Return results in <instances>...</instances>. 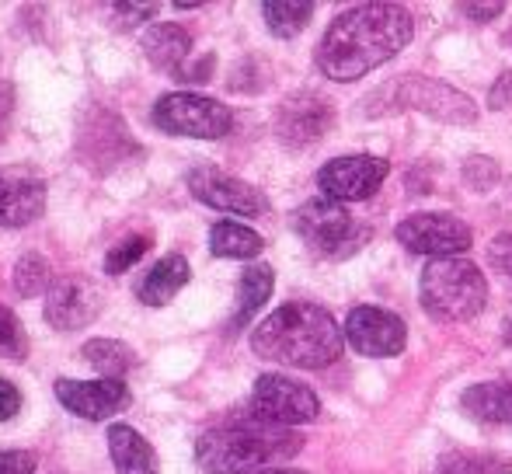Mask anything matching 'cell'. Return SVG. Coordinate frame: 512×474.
I'll return each instance as SVG.
<instances>
[{
  "instance_id": "1",
  "label": "cell",
  "mask_w": 512,
  "mask_h": 474,
  "mask_svg": "<svg viewBox=\"0 0 512 474\" xmlns=\"http://www.w3.org/2000/svg\"><path fill=\"white\" fill-rule=\"evenodd\" d=\"M415 35V21L401 4H359L342 11L317 46V70L331 81H359L394 60Z\"/></svg>"
},
{
  "instance_id": "2",
  "label": "cell",
  "mask_w": 512,
  "mask_h": 474,
  "mask_svg": "<svg viewBox=\"0 0 512 474\" xmlns=\"http://www.w3.org/2000/svg\"><path fill=\"white\" fill-rule=\"evenodd\" d=\"M345 328L321 304L293 300L272 311L251 335V349L262 359L297 370H324L342 356Z\"/></svg>"
},
{
  "instance_id": "3",
  "label": "cell",
  "mask_w": 512,
  "mask_h": 474,
  "mask_svg": "<svg viewBox=\"0 0 512 474\" xmlns=\"http://www.w3.org/2000/svg\"><path fill=\"white\" fill-rule=\"evenodd\" d=\"M304 440L290 429L269 422H234V426L206 429L196 440V461L206 474H258L272 464L293 461Z\"/></svg>"
},
{
  "instance_id": "4",
  "label": "cell",
  "mask_w": 512,
  "mask_h": 474,
  "mask_svg": "<svg viewBox=\"0 0 512 474\" xmlns=\"http://www.w3.org/2000/svg\"><path fill=\"white\" fill-rule=\"evenodd\" d=\"M422 307L436 321L457 325V321H471L485 311L488 304V283L485 272L467 258H436L425 265L422 283Z\"/></svg>"
},
{
  "instance_id": "5",
  "label": "cell",
  "mask_w": 512,
  "mask_h": 474,
  "mask_svg": "<svg viewBox=\"0 0 512 474\" xmlns=\"http://www.w3.org/2000/svg\"><path fill=\"white\" fill-rule=\"evenodd\" d=\"M154 126L171 136H192V140H220L230 133L234 116L223 102L192 91H175V95L157 98L154 105Z\"/></svg>"
},
{
  "instance_id": "6",
  "label": "cell",
  "mask_w": 512,
  "mask_h": 474,
  "mask_svg": "<svg viewBox=\"0 0 512 474\" xmlns=\"http://www.w3.org/2000/svg\"><path fill=\"white\" fill-rule=\"evenodd\" d=\"M373 98H391L387 112L394 109H415L429 112V116L453 122V126H471L478 122V105L464 95V91L450 88L443 81H432V77H405V81L384 84Z\"/></svg>"
},
{
  "instance_id": "7",
  "label": "cell",
  "mask_w": 512,
  "mask_h": 474,
  "mask_svg": "<svg viewBox=\"0 0 512 474\" xmlns=\"http://www.w3.org/2000/svg\"><path fill=\"white\" fill-rule=\"evenodd\" d=\"M293 227L307 241V248H314L317 255H328V258L349 255L366 237V231L352 220V213L342 203L324 196L300 206L297 217H293Z\"/></svg>"
},
{
  "instance_id": "8",
  "label": "cell",
  "mask_w": 512,
  "mask_h": 474,
  "mask_svg": "<svg viewBox=\"0 0 512 474\" xmlns=\"http://www.w3.org/2000/svg\"><path fill=\"white\" fill-rule=\"evenodd\" d=\"M321 412V401L300 380H290L283 373H262L255 380V391H251V415L269 426H304L314 422Z\"/></svg>"
},
{
  "instance_id": "9",
  "label": "cell",
  "mask_w": 512,
  "mask_h": 474,
  "mask_svg": "<svg viewBox=\"0 0 512 474\" xmlns=\"http://www.w3.org/2000/svg\"><path fill=\"white\" fill-rule=\"evenodd\" d=\"M391 175V164L384 157L370 154H349L335 157L317 171V185H321L324 199H335V203H363L373 192L384 185V178Z\"/></svg>"
},
{
  "instance_id": "10",
  "label": "cell",
  "mask_w": 512,
  "mask_h": 474,
  "mask_svg": "<svg viewBox=\"0 0 512 474\" xmlns=\"http://www.w3.org/2000/svg\"><path fill=\"white\" fill-rule=\"evenodd\" d=\"M394 234L408 251L436 258H457L474 241L471 227L464 220L450 217V213H415V217L401 220Z\"/></svg>"
},
{
  "instance_id": "11",
  "label": "cell",
  "mask_w": 512,
  "mask_h": 474,
  "mask_svg": "<svg viewBox=\"0 0 512 474\" xmlns=\"http://www.w3.org/2000/svg\"><path fill=\"white\" fill-rule=\"evenodd\" d=\"M189 192L199 203L213 206L220 213H237V217H265L269 213V199L248 185L244 178H234L220 168H196L189 175Z\"/></svg>"
},
{
  "instance_id": "12",
  "label": "cell",
  "mask_w": 512,
  "mask_h": 474,
  "mask_svg": "<svg viewBox=\"0 0 512 474\" xmlns=\"http://www.w3.org/2000/svg\"><path fill=\"white\" fill-rule=\"evenodd\" d=\"M345 342L359 356L387 359L405 349L408 328L398 314L384 311V307H352L349 318H345Z\"/></svg>"
},
{
  "instance_id": "13",
  "label": "cell",
  "mask_w": 512,
  "mask_h": 474,
  "mask_svg": "<svg viewBox=\"0 0 512 474\" xmlns=\"http://www.w3.org/2000/svg\"><path fill=\"white\" fill-rule=\"evenodd\" d=\"M56 398L77 419L105 422L129 405V387L126 380H115V377H98V380L60 377L56 380Z\"/></svg>"
},
{
  "instance_id": "14",
  "label": "cell",
  "mask_w": 512,
  "mask_h": 474,
  "mask_svg": "<svg viewBox=\"0 0 512 474\" xmlns=\"http://www.w3.org/2000/svg\"><path fill=\"white\" fill-rule=\"evenodd\" d=\"M105 297L98 290L95 279L88 276H70L49 290L46 297V321L56 332H77V328L91 325L102 314Z\"/></svg>"
},
{
  "instance_id": "15",
  "label": "cell",
  "mask_w": 512,
  "mask_h": 474,
  "mask_svg": "<svg viewBox=\"0 0 512 474\" xmlns=\"http://www.w3.org/2000/svg\"><path fill=\"white\" fill-rule=\"evenodd\" d=\"M46 210V182L32 171L0 168V227L18 231L42 217Z\"/></svg>"
},
{
  "instance_id": "16",
  "label": "cell",
  "mask_w": 512,
  "mask_h": 474,
  "mask_svg": "<svg viewBox=\"0 0 512 474\" xmlns=\"http://www.w3.org/2000/svg\"><path fill=\"white\" fill-rule=\"evenodd\" d=\"M328 126H331V105L321 95H310V91L286 98V105L276 116L279 140L293 150H304L310 143H317L328 133Z\"/></svg>"
},
{
  "instance_id": "17",
  "label": "cell",
  "mask_w": 512,
  "mask_h": 474,
  "mask_svg": "<svg viewBox=\"0 0 512 474\" xmlns=\"http://www.w3.org/2000/svg\"><path fill=\"white\" fill-rule=\"evenodd\" d=\"M140 46H143V53H147V60L154 63L157 70H164V74L182 77V70L189 67L192 35L185 32L182 25H171V21L150 25L147 32H143Z\"/></svg>"
},
{
  "instance_id": "18",
  "label": "cell",
  "mask_w": 512,
  "mask_h": 474,
  "mask_svg": "<svg viewBox=\"0 0 512 474\" xmlns=\"http://www.w3.org/2000/svg\"><path fill=\"white\" fill-rule=\"evenodd\" d=\"M108 457H112L115 474H161L157 468V454L133 426H108Z\"/></svg>"
},
{
  "instance_id": "19",
  "label": "cell",
  "mask_w": 512,
  "mask_h": 474,
  "mask_svg": "<svg viewBox=\"0 0 512 474\" xmlns=\"http://www.w3.org/2000/svg\"><path fill=\"white\" fill-rule=\"evenodd\" d=\"M471 419L488 422V426H512V384L506 380H485V384H474L460 398Z\"/></svg>"
},
{
  "instance_id": "20",
  "label": "cell",
  "mask_w": 512,
  "mask_h": 474,
  "mask_svg": "<svg viewBox=\"0 0 512 474\" xmlns=\"http://www.w3.org/2000/svg\"><path fill=\"white\" fill-rule=\"evenodd\" d=\"M189 279H192V269L182 255H164L161 262L143 276L136 297H140L147 307H164L182 293V286L189 283Z\"/></svg>"
},
{
  "instance_id": "21",
  "label": "cell",
  "mask_w": 512,
  "mask_h": 474,
  "mask_svg": "<svg viewBox=\"0 0 512 474\" xmlns=\"http://www.w3.org/2000/svg\"><path fill=\"white\" fill-rule=\"evenodd\" d=\"M272 283H276V276H272L269 265H251V269H244L241 286H237V307H234V314H230V332H241V328L262 311L265 300L272 297Z\"/></svg>"
},
{
  "instance_id": "22",
  "label": "cell",
  "mask_w": 512,
  "mask_h": 474,
  "mask_svg": "<svg viewBox=\"0 0 512 474\" xmlns=\"http://www.w3.org/2000/svg\"><path fill=\"white\" fill-rule=\"evenodd\" d=\"M262 248H265L262 234L237 224V220H220L209 231V251L216 258H255L262 255Z\"/></svg>"
},
{
  "instance_id": "23",
  "label": "cell",
  "mask_w": 512,
  "mask_h": 474,
  "mask_svg": "<svg viewBox=\"0 0 512 474\" xmlns=\"http://www.w3.org/2000/svg\"><path fill=\"white\" fill-rule=\"evenodd\" d=\"M81 353L98 373H102V377L122 380L129 366H133V349L119 339H91V342H84Z\"/></svg>"
},
{
  "instance_id": "24",
  "label": "cell",
  "mask_w": 512,
  "mask_h": 474,
  "mask_svg": "<svg viewBox=\"0 0 512 474\" xmlns=\"http://www.w3.org/2000/svg\"><path fill=\"white\" fill-rule=\"evenodd\" d=\"M262 14H265V25H269L272 35L293 39V35H300L310 25L314 4H293V0L283 4V0H269V4H262Z\"/></svg>"
},
{
  "instance_id": "25",
  "label": "cell",
  "mask_w": 512,
  "mask_h": 474,
  "mask_svg": "<svg viewBox=\"0 0 512 474\" xmlns=\"http://www.w3.org/2000/svg\"><path fill=\"white\" fill-rule=\"evenodd\" d=\"M14 290L21 297H39V293L53 290V269L42 255H25L14 265Z\"/></svg>"
},
{
  "instance_id": "26",
  "label": "cell",
  "mask_w": 512,
  "mask_h": 474,
  "mask_svg": "<svg viewBox=\"0 0 512 474\" xmlns=\"http://www.w3.org/2000/svg\"><path fill=\"white\" fill-rule=\"evenodd\" d=\"M147 248H150V237L147 234L122 237V241L105 255V272H108V276H119V272L133 269V265L140 262L143 255H147Z\"/></svg>"
},
{
  "instance_id": "27",
  "label": "cell",
  "mask_w": 512,
  "mask_h": 474,
  "mask_svg": "<svg viewBox=\"0 0 512 474\" xmlns=\"http://www.w3.org/2000/svg\"><path fill=\"white\" fill-rule=\"evenodd\" d=\"M0 356L4 359H25L28 356V335L21 321L7 307H0Z\"/></svg>"
},
{
  "instance_id": "28",
  "label": "cell",
  "mask_w": 512,
  "mask_h": 474,
  "mask_svg": "<svg viewBox=\"0 0 512 474\" xmlns=\"http://www.w3.org/2000/svg\"><path fill=\"white\" fill-rule=\"evenodd\" d=\"M39 461L32 450H0V474H35Z\"/></svg>"
},
{
  "instance_id": "29",
  "label": "cell",
  "mask_w": 512,
  "mask_h": 474,
  "mask_svg": "<svg viewBox=\"0 0 512 474\" xmlns=\"http://www.w3.org/2000/svg\"><path fill=\"white\" fill-rule=\"evenodd\" d=\"M488 265L512 279V234H499L488 244Z\"/></svg>"
},
{
  "instance_id": "30",
  "label": "cell",
  "mask_w": 512,
  "mask_h": 474,
  "mask_svg": "<svg viewBox=\"0 0 512 474\" xmlns=\"http://www.w3.org/2000/svg\"><path fill=\"white\" fill-rule=\"evenodd\" d=\"M21 412V391L11 384V380L0 377V422L14 419Z\"/></svg>"
},
{
  "instance_id": "31",
  "label": "cell",
  "mask_w": 512,
  "mask_h": 474,
  "mask_svg": "<svg viewBox=\"0 0 512 474\" xmlns=\"http://www.w3.org/2000/svg\"><path fill=\"white\" fill-rule=\"evenodd\" d=\"M488 105H492V109H509L512 105V70H506V74L495 81L492 95H488Z\"/></svg>"
},
{
  "instance_id": "32",
  "label": "cell",
  "mask_w": 512,
  "mask_h": 474,
  "mask_svg": "<svg viewBox=\"0 0 512 474\" xmlns=\"http://www.w3.org/2000/svg\"><path fill=\"white\" fill-rule=\"evenodd\" d=\"M115 14H129V21H143V18H154L161 11V4H112Z\"/></svg>"
},
{
  "instance_id": "33",
  "label": "cell",
  "mask_w": 512,
  "mask_h": 474,
  "mask_svg": "<svg viewBox=\"0 0 512 474\" xmlns=\"http://www.w3.org/2000/svg\"><path fill=\"white\" fill-rule=\"evenodd\" d=\"M460 11L471 14V21H492L495 14L506 11V4H460Z\"/></svg>"
},
{
  "instance_id": "34",
  "label": "cell",
  "mask_w": 512,
  "mask_h": 474,
  "mask_svg": "<svg viewBox=\"0 0 512 474\" xmlns=\"http://www.w3.org/2000/svg\"><path fill=\"white\" fill-rule=\"evenodd\" d=\"M11 105H14V91H11V84L0 81V136H4L7 116H11Z\"/></svg>"
},
{
  "instance_id": "35",
  "label": "cell",
  "mask_w": 512,
  "mask_h": 474,
  "mask_svg": "<svg viewBox=\"0 0 512 474\" xmlns=\"http://www.w3.org/2000/svg\"><path fill=\"white\" fill-rule=\"evenodd\" d=\"M258 474H304V471H276L272 468V471H258Z\"/></svg>"
}]
</instances>
